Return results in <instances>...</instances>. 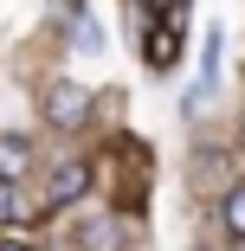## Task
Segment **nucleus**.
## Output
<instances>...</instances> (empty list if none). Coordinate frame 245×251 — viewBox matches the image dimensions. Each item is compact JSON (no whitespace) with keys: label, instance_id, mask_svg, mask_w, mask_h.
I'll list each match as a JSON object with an SVG mask.
<instances>
[{"label":"nucleus","instance_id":"nucleus-2","mask_svg":"<svg viewBox=\"0 0 245 251\" xmlns=\"http://www.w3.org/2000/svg\"><path fill=\"white\" fill-rule=\"evenodd\" d=\"M181 26H187V13H181V20H162L155 32H142L149 71H174V65H181Z\"/></svg>","mask_w":245,"mask_h":251},{"label":"nucleus","instance_id":"nucleus-8","mask_svg":"<svg viewBox=\"0 0 245 251\" xmlns=\"http://www.w3.org/2000/svg\"><path fill=\"white\" fill-rule=\"evenodd\" d=\"M149 13H155V20H181V13H187V0H149Z\"/></svg>","mask_w":245,"mask_h":251},{"label":"nucleus","instance_id":"nucleus-6","mask_svg":"<svg viewBox=\"0 0 245 251\" xmlns=\"http://www.w3.org/2000/svg\"><path fill=\"white\" fill-rule=\"evenodd\" d=\"M219 226H226V238L245 245V187H232V193L219 200Z\"/></svg>","mask_w":245,"mask_h":251},{"label":"nucleus","instance_id":"nucleus-7","mask_svg":"<svg viewBox=\"0 0 245 251\" xmlns=\"http://www.w3.org/2000/svg\"><path fill=\"white\" fill-rule=\"evenodd\" d=\"M7 219H20V193H13V180H0V226Z\"/></svg>","mask_w":245,"mask_h":251},{"label":"nucleus","instance_id":"nucleus-4","mask_svg":"<svg viewBox=\"0 0 245 251\" xmlns=\"http://www.w3.org/2000/svg\"><path fill=\"white\" fill-rule=\"evenodd\" d=\"M78 245H84V251H123V219H116V213L84 219V226H78Z\"/></svg>","mask_w":245,"mask_h":251},{"label":"nucleus","instance_id":"nucleus-3","mask_svg":"<svg viewBox=\"0 0 245 251\" xmlns=\"http://www.w3.org/2000/svg\"><path fill=\"white\" fill-rule=\"evenodd\" d=\"M90 161H58V174H52V187H45V213H58V206H71L78 193H90Z\"/></svg>","mask_w":245,"mask_h":251},{"label":"nucleus","instance_id":"nucleus-5","mask_svg":"<svg viewBox=\"0 0 245 251\" xmlns=\"http://www.w3.org/2000/svg\"><path fill=\"white\" fill-rule=\"evenodd\" d=\"M26 168H32V142L7 129V135H0V180H13V187H20V174H26Z\"/></svg>","mask_w":245,"mask_h":251},{"label":"nucleus","instance_id":"nucleus-1","mask_svg":"<svg viewBox=\"0 0 245 251\" xmlns=\"http://www.w3.org/2000/svg\"><path fill=\"white\" fill-rule=\"evenodd\" d=\"M90 110H97V97H90L84 84H71V77L45 84V123H52V129H84Z\"/></svg>","mask_w":245,"mask_h":251},{"label":"nucleus","instance_id":"nucleus-9","mask_svg":"<svg viewBox=\"0 0 245 251\" xmlns=\"http://www.w3.org/2000/svg\"><path fill=\"white\" fill-rule=\"evenodd\" d=\"M0 251H26V245H0Z\"/></svg>","mask_w":245,"mask_h":251}]
</instances>
